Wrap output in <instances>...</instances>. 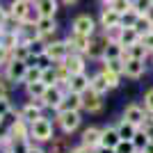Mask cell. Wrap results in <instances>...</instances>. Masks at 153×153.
Instances as JSON below:
<instances>
[{"label": "cell", "instance_id": "45", "mask_svg": "<svg viewBox=\"0 0 153 153\" xmlns=\"http://www.w3.org/2000/svg\"><path fill=\"white\" fill-rule=\"evenodd\" d=\"M94 149H89V146H85V144H80V146H76V149H71L69 153H91Z\"/></svg>", "mask_w": 153, "mask_h": 153}, {"label": "cell", "instance_id": "13", "mask_svg": "<svg viewBox=\"0 0 153 153\" xmlns=\"http://www.w3.org/2000/svg\"><path fill=\"white\" fill-rule=\"evenodd\" d=\"M144 71H146V66H144V59L126 57V69H123V76L133 78V80H137V78L144 76Z\"/></svg>", "mask_w": 153, "mask_h": 153}, {"label": "cell", "instance_id": "16", "mask_svg": "<svg viewBox=\"0 0 153 153\" xmlns=\"http://www.w3.org/2000/svg\"><path fill=\"white\" fill-rule=\"evenodd\" d=\"M144 117H146V110L140 108V105H135V103L123 110V119H128L130 123H135V126H140V128H142V123H144Z\"/></svg>", "mask_w": 153, "mask_h": 153}, {"label": "cell", "instance_id": "50", "mask_svg": "<svg viewBox=\"0 0 153 153\" xmlns=\"http://www.w3.org/2000/svg\"><path fill=\"white\" fill-rule=\"evenodd\" d=\"M98 2H101V5L105 7V5H112V2H114V0H98Z\"/></svg>", "mask_w": 153, "mask_h": 153}, {"label": "cell", "instance_id": "6", "mask_svg": "<svg viewBox=\"0 0 153 153\" xmlns=\"http://www.w3.org/2000/svg\"><path fill=\"white\" fill-rule=\"evenodd\" d=\"M98 23H101L103 30H110V27H119V25H121V14L117 12L112 5H105V7L101 9Z\"/></svg>", "mask_w": 153, "mask_h": 153}, {"label": "cell", "instance_id": "28", "mask_svg": "<svg viewBox=\"0 0 153 153\" xmlns=\"http://www.w3.org/2000/svg\"><path fill=\"white\" fill-rule=\"evenodd\" d=\"M19 44H21L19 30H5V34H2V46H5V48H9V51H14Z\"/></svg>", "mask_w": 153, "mask_h": 153}, {"label": "cell", "instance_id": "40", "mask_svg": "<svg viewBox=\"0 0 153 153\" xmlns=\"http://www.w3.org/2000/svg\"><path fill=\"white\" fill-rule=\"evenodd\" d=\"M9 59H12V51H9V48H5V46L0 44V64H7Z\"/></svg>", "mask_w": 153, "mask_h": 153}, {"label": "cell", "instance_id": "43", "mask_svg": "<svg viewBox=\"0 0 153 153\" xmlns=\"http://www.w3.org/2000/svg\"><path fill=\"white\" fill-rule=\"evenodd\" d=\"M142 41H144V46H146L149 51L153 53V32H149V34H144V37H142Z\"/></svg>", "mask_w": 153, "mask_h": 153}, {"label": "cell", "instance_id": "38", "mask_svg": "<svg viewBox=\"0 0 153 153\" xmlns=\"http://www.w3.org/2000/svg\"><path fill=\"white\" fill-rule=\"evenodd\" d=\"M112 7H114L119 14H126L128 9H133V0H114V2H112Z\"/></svg>", "mask_w": 153, "mask_h": 153}, {"label": "cell", "instance_id": "24", "mask_svg": "<svg viewBox=\"0 0 153 153\" xmlns=\"http://www.w3.org/2000/svg\"><path fill=\"white\" fill-rule=\"evenodd\" d=\"M153 137L149 135V130L146 128H137V133H135V137H133V142H135V146H137V151H144V149L149 146V142H151Z\"/></svg>", "mask_w": 153, "mask_h": 153}, {"label": "cell", "instance_id": "52", "mask_svg": "<svg viewBox=\"0 0 153 153\" xmlns=\"http://www.w3.org/2000/svg\"><path fill=\"white\" fill-rule=\"evenodd\" d=\"M5 30H7L5 25H0V44H2V34H5Z\"/></svg>", "mask_w": 153, "mask_h": 153}, {"label": "cell", "instance_id": "30", "mask_svg": "<svg viewBox=\"0 0 153 153\" xmlns=\"http://www.w3.org/2000/svg\"><path fill=\"white\" fill-rule=\"evenodd\" d=\"M135 30L140 32L142 37H144V34H149V32H153V23L149 21L146 14H140V19H137V23H135Z\"/></svg>", "mask_w": 153, "mask_h": 153}, {"label": "cell", "instance_id": "2", "mask_svg": "<svg viewBox=\"0 0 153 153\" xmlns=\"http://www.w3.org/2000/svg\"><path fill=\"white\" fill-rule=\"evenodd\" d=\"M30 140L34 142H51L53 140V123L46 117H39L30 123Z\"/></svg>", "mask_w": 153, "mask_h": 153}, {"label": "cell", "instance_id": "19", "mask_svg": "<svg viewBox=\"0 0 153 153\" xmlns=\"http://www.w3.org/2000/svg\"><path fill=\"white\" fill-rule=\"evenodd\" d=\"M101 135H103L101 128L89 126L82 133V144H85V146H89V149H98V146H101Z\"/></svg>", "mask_w": 153, "mask_h": 153}, {"label": "cell", "instance_id": "29", "mask_svg": "<svg viewBox=\"0 0 153 153\" xmlns=\"http://www.w3.org/2000/svg\"><path fill=\"white\" fill-rule=\"evenodd\" d=\"M89 89L98 91V94H105V91L110 89L108 80H105V76H103V71H101V73H96V76L91 78V85H89Z\"/></svg>", "mask_w": 153, "mask_h": 153}, {"label": "cell", "instance_id": "25", "mask_svg": "<svg viewBox=\"0 0 153 153\" xmlns=\"http://www.w3.org/2000/svg\"><path fill=\"white\" fill-rule=\"evenodd\" d=\"M12 57L14 59H23V62H27L30 64V59H32V51H30V44H25V41H21L16 48L12 51Z\"/></svg>", "mask_w": 153, "mask_h": 153}, {"label": "cell", "instance_id": "11", "mask_svg": "<svg viewBox=\"0 0 153 153\" xmlns=\"http://www.w3.org/2000/svg\"><path fill=\"white\" fill-rule=\"evenodd\" d=\"M9 135H12V140H30V123L19 114L16 121L9 126Z\"/></svg>", "mask_w": 153, "mask_h": 153}, {"label": "cell", "instance_id": "9", "mask_svg": "<svg viewBox=\"0 0 153 153\" xmlns=\"http://www.w3.org/2000/svg\"><path fill=\"white\" fill-rule=\"evenodd\" d=\"M39 30V34H41V41L46 44V39L53 37L55 34V30H57V23H55V16H39V21L34 23Z\"/></svg>", "mask_w": 153, "mask_h": 153}, {"label": "cell", "instance_id": "18", "mask_svg": "<svg viewBox=\"0 0 153 153\" xmlns=\"http://www.w3.org/2000/svg\"><path fill=\"white\" fill-rule=\"evenodd\" d=\"M89 85H91V78H87L85 73H76V76H71V80H69V91L85 94V91L89 89Z\"/></svg>", "mask_w": 153, "mask_h": 153}, {"label": "cell", "instance_id": "15", "mask_svg": "<svg viewBox=\"0 0 153 153\" xmlns=\"http://www.w3.org/2000/svg\"><path fill=\"white\" fill-rule=\"evenodd\" d=\"M64 66L71 71V76L85 73V55H82V53H71L69 57L64 59Z\"/></svg>", "mask_w": 153, "mask_h": 153}, {"label": "cell", "instance_id": "5", "mask_svg": "<svg viewBox=\"0 0 153 153\" xmlns=\"http://www.w3.org/2000/svg\"><path fill=\"white\" fill-rule=\"evenodd\" d=\"M80 112L78 110H66V112H57V123L59 128H62L64 133H73V130H78V126H80Z\"/></svg>", "mask_w": 153, "mask_h": 153}, {"label": "cell", "instance_id": "51", "mask_svg": "<svg viewBox=\"0 0 153 153\" xmlns=\"http://www.w3.org/2000/svg\"><path fill=\"white\" fill-rule=\"evenodd\" d=\"M146 16H149V21H151V23H153V7H151V9H149V12H146Z\"/></svg>", "mask_w": 153, "mask_h": 153}, {"label": "cell", "instance_id": "21", "mask_svg": "<svg viewBox=\"0 0 153 153\" xmlns=\"http://www.w3.org/2000/svg\"><path fill=\"white\" fill-rule=\"evenodd\" d=\"M121 27H123V25H121ZM119 41L128 48V46H133V44H137V41H142V34L135 30V27H123V30H121V39H119Z\"/></svg>", "mask_w": 153, "mask_h": 153}, {"label": "cell", "instance_id": "47", "mask_svg": "<svg viewBox=\"0 0 153 153\" xmlns=\"http://www.w3.org/2000/svg\"><path fill=\"white\" fill-rule=\"evenodd\" d=\"M80 0H62V5H66V7H71V5H78Z\"/></svg>", "mask_w": 153, "mask_h": 153}, {"label": "cell", "instance_id": "33", "mask_svg": "<svg viewBox=\"0 0 153 153\" xmlns=\"http://www.w3.org/2000/svg\"><path fill=\"white\" fill-rule=\"evenodd\" d=\"M114 153H140V151H137V146H135L133 140H121L119 144H117Z\"/></svg>", "mask_w": 153, "mask_h": 153}, {"label": "cell", "instance_id": "49", "mask_svg": "<svg viewBox=\"0 0 153 153\" xmlns=\"http://www.w3.org/2000/svg\"><path fill=\"white\" fill-rule=\"evenodd\" d=\"M142 153H153V140H151V142H149V146H146V149H144V151H142Z\"/></svg>", "mask_w": 153, "mask_h": 153}, {"label": "cell", "instance_id": "53", "mask_svg": "<svg viewBox=\"0 0 153 153\" xmlns=\"http://www.w3.org/2000/svg\"><path fill=\"white\" fill-rule=\"evenodd\" d=\"M0 121H2V119H0Z\"/></svg>", "mask_w": 153, "mask_h": 153}, {"label": "cell", "instance_id": "44", "mask_svg": "<svg viewBox=\"0 0 153 153\" xmlns=\"http://www.w3.org/2000/svg\"><path fill=\"white\" fill-rule=\"evenodd\" d=\"M142 128H153V112H149L146 110V117H144V123H142Z\"/></svg>", "mask_w": 153, "mask_h": 153}, {"label": "cell", "instance_id": "32", "mask_svg": "<svg viewBox=\"0 0 153 153\" xmlns=\"http://www.w3.org/2000/svg\"><path fill=\"white\" fill-rule=\"evenodd\" d=\"M46 85H57V66H44V76H41Z\"/></svg>", "mask_w": 153, "mask_h": 153}, {"label": "cell", "instance_id": "39", "mask_svg": "<svg viewBox=\"0 0 153 153\" xmlns=\"http://www.w3.org/2000/svg\"><path fill=\"white\" fill-rule=\"evenodd\" d=\"M12 112V105H9V98H0V119H5L7 114Z\"/></svg>", "mask_w": 153, "mask_h": 153}, {"label": "cell", "instance_id": "20", "mask_svg": "<svg viewBox=\"0 0 153 153\" xmlns=\"http://www.w3.org/2000/svg\"><path fill=\"white\" fill-rule=\"evenodd\" d=\"M34 9L39 12V16H55L57 0H34Z\"/></svg>", "mask_w": 153, "mask_h": 153}, {"label": "cell", "instance_id": "1", "mask_svg": "<svg viewBox=\"0 0 153 153\" xmlns=\"http://www.w3.org/2000/svg\"><path fill=\"white\" fill-rule=\"evenodd\" d=\"M27 69H30V64L27 62H23V59H9V62L5 64V76H7V80L12 85H16V82H25V76H27Z\"/></svg>", "mask_w": 153, "mask_h": 153}, {"label": "cell", "instance_id": "3", "mask_svg": "<svg viewBox=\"0 0 153 153\" xmlns=\"http://www.w3.org/2000/svg\"><path fill=\"white\" fill-rule=\"evenodd\" d=\"M71 53L73 51H71V46L66 44V41H51V44H46V55L44 57H48L53 64H62Z\"/></svg>", "mask_w": 153, "mask_h": 153}, {"label": "cell", "instance_id": "8", "mask_svg": "<svg viewBox=\"0 0 153 153\" xmlns=\"http://www.w3.org/2000/svg\"><path fill=\"white\" fill-rule=\"evenodd\" d=\"M66 91H69V89H66ZM66 91L62 89V85H48V87H46V91H44V103H46V108L57 110Z\"/></svg>", "mask_w": 153, "mask_h": 153}, {"label": "cell", "instance_id": "22", "mask_svg": "<svg viewBox=\"0 0 153 153\" xmlns=\"http://www.w3.org/2000/svg\"><path fill=\"white\" fill-rule=\"evenodd\" d=\"M21 117H23L27 123H32V121H37L39 117H44V114H41V108H37V105L30 101L27 105H23V110H21Z\"/></svg>", "mask_w": 153, "mask_h": 153}, {"label": "cell", "instance_id": "10", "mask_svg": "<svg viewBox=\"0 0 153 153\" xmlns=\"http://www.w3.org/2000/svg\"><path fill=\"white\" fill-rule=\"evenodd\" d=\"M89 41H91V37H85V34H78V32H71L69 39H66V44L71 46V51L82 53V55H87V51H89Z\"/></svg>", "mask_w": 153, "mask_h": 153}, {"label": "cell", "instance_id": "4", "mask_svg": "<svg viewBox=\"0 0 153 153\" xmlns=\"http://www.w3.org/2000/svg\"><path fill=\"white\" fill-rule=\"evenodd\" d=\"M71 32H78V34H85V37H94L96 34V21L91 19L89 14H80L71 23Z\"/></svg>", "mask_w": 153, "mask_h": 153}, {"label": "cell", "instance_id": "7", "mask_svg": "<svg viewBox=\"0 0 153 153\" xmlns=\"http://www.w3.org/2000/svg\"><path fill=\"white\" fill-rule=\"evenodd\" d=\"M82 110H87L89 114H98L103 110V94H98L94 89H87L82 94Z\"/></svg>", "mask_w": 153, "mask_h": 153}, {"label": "cell", "instance_id": "36", "mask_svg": "<svg viewBox=\"0 0 153 153\" xmlns=\"http://www.w3.org/2000/svg\"><path fill=\"white\" fill-rule=\"evenodd\" d=\"M103 76H105V80H108L110 89H117V87H119V78H121V73H114V71L103 69Z\"/></svg>", "mask_w": 153, "mask_h": 153}, {"label": "cell", "instance_id": "23", "mask_svg": "<svg viewBox=\"0 0 153 153\" xmlns=\"http://www.w3.org/2000/svg\"><path fill=\"white\" fill-rule=\"evenodd\" d=\"M126 53H128V57H135V59H146V55H149L151 51H149L146 46H144V41H137V44L128 46Z\"/></svg>", "mask_w": 153, "mask_h": 153}, {"label": "cell", "instance_id": "27", "mask_svg": "<svg viewBox=\"0 0 153 153\" xmlns=\"http://www.w3.org/2000/svg\"><path fill=\"white\" fill-rule=\"evenodd\" d=\"M48 85L44 80H37V82H25V89H27V96L30 98H44V91Z\"/></svg>", "mask_w": 153, "mask_h": 153}, {"label": "cell", "instance_id": "26", "mask_svg": "<svg viewBox=\"0 0 153 153\" xmlns=\"http://www.w3.org/2000/svg\"><path fill=\"white\" fill-rule=\"evenodd\" d=\"M137 128H140V126L130 123L128 119H121V123L117 126V130H119V135H121V140H133L135 133H137Z\"/></svg>", "mask_w": 153, "mask_h": 153}, {"label": "cell", "instance_id": "41", "mask_svg": "<svg viewBox=\"0 0 153 153\" xmlns=\"http://www.w3.org/2000/svg\"><path fill=\"white\" fill-rule=\"evenodd\" d=\"M144 110L153 112V89H149L146 94H144Z\"/></svg>", "mask_w": 153, "mask_h": 153}, {"label": "cell", "instance_id": "31", "mask_svg": "<svg viewBox=\"0 0 153 153\" xmlns=\"http://www.w3.org/2000/svg\"><path fill=\"white\" fill-rule=\"evenodd\" d=\"M105 69L108 71H114V73H121L123 76V69H126V59H103Z\"/></svg>", "mask_w": 153, "mask_h": 153}, {"label": "cell", "instance_id": "34", "mask_svg": "<svg viewBox=\"0 0 153 153\" xmlns=\"http://www.w3.org/2000/svg\"><path fill=\"white\" fill-rule=\"evenodd\" d=\"M137 19H140V14L135 12V9H128L126 14H121V25L123 27H135Z\"/></svg>", "mask_w": 153, "mask_h": 153}, {"label": "cell", "instance_id": "46", "mask_svg": "<svg viewBox=\"0 0 153 153\" xmlns=\"http://www.w3.org/2000/svg\"><path fill=\"white\" fill-rule=\"evenodd\" d=\"M27 153H44V149H39V146H32V144H30V149H27Z\"/></svg>", "mask_w": 153, "mask_h": 153}, {"label": "cell", "instance_id": "17", "mask_svg": "<svg viewBox=\"0 0 153 153\" xmlns=\"http://www.w3.org/2000/svg\"><path fill=\"white\" fill-rule=\"evenodd\" d=\"M121 142V135H119V130L112 126L103 128V135H101V146L105 149H117V144Z\"/></svg>", "mask_w": 153, "mask_h": 153}, {"label": "cell", "instance_id": "12", "mask_svg": "<svg viewBox=\"0 0 153 153\" xmlns=\"http://www.w3.org/2000/svg\"><path fill=\"white\" fill-rule=\"evenodd\" d=\"M82 108V94H78V91H66L59 103L57 112H66V110H80Z\"/></svg>", "mask_w": 153, "mask_h": 153}, {"label": "cell", "instance_id": "42", "mask_svg": "<svg viewBox=\"0 0 153 153\" xmlns=\"http://www.w3.org/2000/svg\"><path fill=\"white\" fill-rule=\"evenodd\" d=\"M7 21H9V7L0 5V25H5Z\"/></svg>", "mask_w": 153, "mask_h": 153}, {"label": "cell", "instance_id": "48", "mask_svg": "<svg viewBox=\"0 0 153 153\" xmlns=\"http://www.w3.org/2000/svg\"><path fill=\"white\" fill-rule=\"evenodd\" d=\"M98 153H114V149H105V146H98Z\"/></svg>", "mask_w": 153, "mask_h": 153}, {"label": "cell", "instance_id": "35", "mask_svg": "<svg viewBox=\"0 0 153 153\" xmlns=\"http://www.w3.org/2000/svg\"><path fill=\"white\" fill-rule=\"evenodd\" d=\"M41 76H44V66H34V64H30L27 76H25V82H37V80H41Z\"/></svg>", "mask_w": 153, "mask_h": 153}, {"label": "cell", "instance_id": "14", "mask_svg": "<svg viewBox=\"0 0 153 153\" xmlns=\"http://www.w3.org/2000/svg\"><path fill=\"white\" fill-rule=\"evenodd\" d=\"M128 53H126V46L119 44V41H110L108 39V46H105V55L103 59H126Z\"/></svg>", "mask_w": 153, "mask_h": 153}, {"label": "cell", "instance_id": "37", "mask_svg": "<svg viewBox=\"0 0 153 153\" xmlns=\"http://www.w3.org/2000/svg\"><path fill=\"white\" fill-rule=\"evenodd\" d=\"M153 7V0H133V9L137 14H146Z\"/></svg>", "mask_w": 153, "mask_h": 153}]
</instances>
